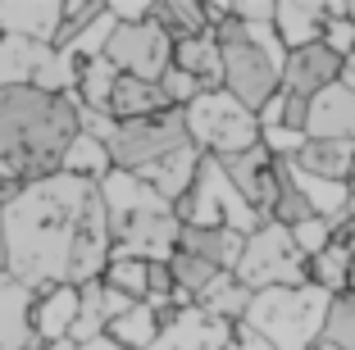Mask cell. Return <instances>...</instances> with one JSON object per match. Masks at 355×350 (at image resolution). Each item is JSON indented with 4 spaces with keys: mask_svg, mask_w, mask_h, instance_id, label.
<instances>
[{
    "mask_svg": "<svg viewBox=\"0 0 355 350\" xmlns=\"http://www.w3.org/2000/svg\"><path fill=\"white\" fill-rule=\"evenodd\" d=\"M168 100L164 91H159L155 82H141V78H123L119 73L114 91H110V105H105V114L114 119V123H132V119H150V114H164Z\"/></svg>",
    "mask_w": 355,
    "mask_h": 350,
    "instance_id": "23",
    "label": "cell"
},
{
    "mask_svg": "<svg viewBox=\"0 0 355 350\" xmlns=\"http://www.w3.org/2000/svg\"><path fill=\"white\" fill-rule=\"evenodd\" d=\"M51 46H32V42H14V37H0V91L5 87H28L37 64L46 60Z\"/></svg>",
    "mask_w": 355,
    "mask_h": 350,
    "instance_id": "28",
    "label": "cell"
},
{
    "mask_svg": "<svg viewBox=\"0 0 355 350\" xmlns=\"http://www.w3.org/2000/svg\"><path fill=\"white\" fill-rule=\"evenodd\" d=\"M346 291H355V250H351V278H346Z\"/></svg>",
    "mask_w": 355,
    "mask_h": 350,
    "instance_id": "46",
    "label": "cell"
},
{
    "mask_svg": "<svg viewBox=\"0 0 355 350\" xmlns=\"http://www.w3.org/2000/svg\"><path fill=\"white\" fill-rule=\"evenodd\" d=\"M182 146H191L182 110H164V114H150V119L114 123L105 150H110V168H119V173H146V168H155L159 159H168Z\"/></svg>",
    "mask_w": 355,
    "mask_h": 350,
    "instance_id": "9",
    "label": "cell"
},
{
    "mask_svg": "<svg viewBox=\"0 0 355 350\" xmlns=\"http://www.w3.org/2000/svg\"><path fill=\"white\" fill-rule=\"evenodd\" d=\"M0 268H5V246H0Z\"/></svg>",
    "mask_w": 355,
    "mask_h": 350,
    "instance_id": "48",
    "label": "cell"
},
{
    "mask_svg": "<svg viewBox=\"0 0 355 350\" xmlns=\"http://www.w3.org/2000/svg\"><path fill=\"white\" fill-rule=\"evenodd\" d=\"M96 182L69 173H51L42 182L19 186L0 205V246H5V273L32 296L51 287H69L73 241L83 209Z\"/></svg>",
    "mask_w": 355,
    "mask_h": 350,
    "instance_id": "1",
    "label": "cell"
},
{
    "mask_svg": "<svg viewBox=\"0 0 355 350\" xmlns=\"http://www.w3.org/2000/svg\"><path fill=\"white\" fill-rule=\"evenodd\" d=\"M105 328H110V314H105V287H101V278H96V282H83V287H78V319H73L69 341H73V346H83V341L105 337Z\"/></svg>",
    "mask_w": 355,
    "mask_h": 350,
    "instance_id": "31",
    "label": "cell"
},
{
    "mask_svg": "<svg viewBox=\"0 0 355 350\" xmlns=\"http://www.w3.org/2000/svg\"><path fill=\"white\" fill-rule=\"evenodd\" d=\"M110 223V255H132L146 264H164L178 246V214L168 200H159L137 173H110L96 182Z\"/></svg>",
    "mask_w": 355,
    "mask_h": 350,
    "instance_id": "3",
    "label": "cell"
},
{
    "mask_svg": "<svg viewBox=\"0 0 355 350\" xmlns=\"http://www.w3.org/2000/svg\"><path fill=\"white\" fill-rule=\"evenodd\" d=\"M32 341V291L0 268V350H28Z\"/></svg>",
    "mask_w": 355,
    "mask_h": 350,
    "instance_id": "18",
    "label": "cell"
},
{
    "mask_svg": "<svg viewBox=\"0 0 355 350\" xmlns=\"http://www.w3.org/2000/svg\"><path fill=\"white\" fill-rule=\"evenodd\" d=\"M305 110H310V100H301V96H292V91H282V123L278 128L305 132Z\"/></svg>",
    "mask_w": 355,
    "mask_h": 350,
    "instance_id": "42",
    "label": "cell"
},
{
    "mask_svg": "<svg viewBox=\"0 0 355 350\" xmlns=\"http://www.w3.org/2000/svg\"><path fill=\"white\" fill-rule=\"evenodd\" d=\"M105 64L123 78H141V82H159V73L173 64V42L164 37V28L150 19L141 23H114L110 42H105Z\"/></svg>",
    "mask_w": 355,
    "mask_h": 350,
    "instance_id": "10",
    "label": "cell"
},
{
    "mask_svg": "<svg viewBox=\"0 0 355 350\" xmlns=\"http://www.w3.org/2000/svg\"><path fill=\"white\" fill-rule=\"evenodd\" d=\"M101 282H105L110 291H119V296H128V300H146V259L110 255V264H105Z\"/></svg>",
    "mask_w": 355,
    "mask_h": 350,
    "instance_id": "34",
    "label": "cell"
},
{
    "mask_svg": "<svg viewBox=\"0 0 355 350\" xmlns=\"http://www.w3.org/2000/svg\"><path fill=\"white\" fill-rule=\"evenodd\" d=\"M28 350H42V346H28Z\"/></svg>",
    "mask_w": 355,
    "mask_h": 350,
    "instance_id": "49",
    "label": "cell"
},
{
    "mask_svg": "<svg viewBox=\"0 0 355 350\" xmlns=\"http://www.w3.org/2000/svg\"><path fill=\"white\" fill-rule=\"evenodd\" d=\"M287 173H292L296 191L305 196V205H310L314 218H328V223L346 218V182H324V177H310V173H301V168H292V159H287Z\"/></svg>",
    "mask_w": 355,
    "mask_h": 350,
    "instance_id": "26",
    "label": "cell"
},
{
    "mask_svg": "<svg viewBox=\"0 0 355 350\" xmlns=\"http://www.w3.org/2000/svg\"><path fill=\"white\" fill-rule=\"evenodd\" d=\"M182 123H187V141L200 155H214V159H228L260 146V123L246 105H237L228 91H200L196 100L182 110Z\"/></svg>",
    "mask_w": 355,
    "mask_h": 350,
    "instance_id": "7",
    "label": "cell"
},
{
    "mask_svg": "<svg viewBox=\"0 0 355 350\" xmlns=\"http://www.w3.org/2000/svg\"><path fill=\"white\" fill-rule=\"evenodd\" d=\"M305 264L310 259L292 246V232L278 223H260L251 237L241 241V259L232 268V278L251 291H269V287H305Z\"/></svg>",
    "mask_w": 355,
    "mask_h": 350,
    "instance_id": "8",
    "label": "cell"
},
{
    "mask_svg": "<svg viewBox=\"0 0 355 350\" xmlns=\"http://www.w3.org/2000/svg\"><path fill=\"white\" fill-rule=\"evenodd\" d=\"M228 19H237V23H273V0H237V5H228Z\"/></svg>",
    "mask_w": 355,
    "mask_h": 350,
    "instance_id": "41",
    "label": "cell"
},
{
    "mask_svg": "<svg viewBox=\"0 0 355 350\" xmlns=\"http://www.w3.org/2000/svg\"><path fill=\"white\" fill-rule=\"evenodd\" d=\"M110 32H114V14L101 10V14H96V19L73 37V42L64 46V51L73 55V60H83V64H87V60H101V55H105V42H110Z\"/></svg>",
    "mask_w": 355,
    "mask_h": 350,
    "instance_id": "35",
    "label": "cell"
},
{
    "mask_svg": "<svg viewBox=\"0 0 355 350\" xmlns=\"http://www.w3.org/2000/svg\"><path fill=\"white\" fill-rule=\"evenodd\" d=\"M324 5L319 0H273V32H278L282 51H301L314 46L324 32Z\"/></svg>",
    "mask_w": 355,
    "mask_h": 350,
    "instance_id": "17",
    "label": "cell"
},
{
    "mask_svg": "<svg viewBox=\"0 0 355 350\" xmlns=\"http://www.w3.org/2000/svg\"><path fill=\"white\" fill-rule=\"evenodd\" d=\"M178 223L182 227H228L237 237H251L255 227L264 223L246 200L237 196V186L228 182V173L219 168V159L200 155L196 177H191V191L173 205Z\"/></svg>",
    "mask_w": 355,
    "mask_h": 350,
    "instance_id": "6",
    "label": "cell"
},
{
    "mask_svg": "<svg viewBox=\"0 0 355 350\" xmlns=\"http://www.w3.org/2000/svg\"><path fill=\"white\" fill-rule=\"evenodd\" d=\"M150 23L164 28L168 42H187V37H205L209 32L205 5H191V0H159V5H150Z\"/></svg>",
    "mask_w": 355,
    "mask_h": 350,
    "instance_id": "27",
    "label": "cell"
},
{
    "mask_svg": "<svg viewBox=\"0 0 355 350\" xmlns=\"http://www.w3.org/2000/svg\"><path fill=\"white\" fill-rule=\"evenodd\" d=\"M60 173L83 177V182H101V177L110 173V150H105L96 137L78 132L73 141H69V150H64V159H60Z\"/></svg>",
    "mask_w": 355,
    "mask_h": 350,
    "instance_id": "30",
    "label": "cell"
},
{
    "mask_svg": "<svg viewBox=\"0 0 355 350\" xmlns=\"http://www.w3.org/2000/svg\"><path fill=\"white\" fill-rule=\"evenodd\" d=\"M214 42H219V60H223V91L246 110H260L269 96L282 91V51L273 23H237L223 19L214 23Z\"/></svg>",
    "mask_w": 355,
    "mask_h": 350,
    "instance_id": "4",
    "label": "cell"
},
{
    "mask_svg": "<svg viewBox=\"0 0 355 350\" xmlns=\"http://www.w3.org/2000/svg\"><path fill=\"white\" fill-rule=\"evenodd\" d=\"M246 305H251V291L241 287L232 273H219V278H214V282H209V287L196 296V309H200V314L228 323V328H237V323H241Z\"/></svg>",
    "mask_w": 355,
    "mask_h": 350,
    "instance_id": "25",
    "label": "cell"
},
{
    "mask_svg": "<svg viewBox=\"0 0 355 350\" xmlns=\"http://www.w3.org/2000/svg\"><path fill=\"white\" fill-rule=\"evenodd\" d=\"M159 91H164V100H168V110H187L191 100H196L200 96V87H196V78H187V73L182 69H173V64H168L164 73H159Z\"/></svg>",
    "mask_w": 355,
    "mask_h": 350,
    "instance_id": "37",
    "label": "cell"
},
{
    "mask_svg": "<svg viewBox=\"0 0 355 350\" xmlns=\"http://www.w3.org/2000/svg\"><path fill=\"white\" fill-rule=\"evenodd\" d=\"M223 350H273V346H264V341L255 337V332H246V328L237 323V328H232V337H228V346H223Z\"/></svg>",
    "mask_w": 355,
    "mask_h": 350,
    "instance_id": "43",
    "label": "cell"
},
{
    "mask_svg": "<svg viewBox=\"0 0 355 350\" xmlns=\"http://www.w3.org/2000/svg\"><path fill=\"white\" fill-rule=\"evenodd\" d=\"M228 337H232L228 323L209 319V314H200V309L191 305V309L168 314L150 350H223V346H228Z\"/></svg>",
    "mask_w": 355,
    "mask_h": 350,
    "instance_id": "14",
    "label": "cell"
},
{
    "mask_svg": "<svg viewBox=\"0 0 355 350\" xmlns=\"http://www.w3.org/2000/svg\"><path fill=\"white\" fill-rule=\"evenodd\" d=\"M101 10H105V5H96V0H83V5H64V14H60V32H55V46H51V51H64V46L73 42V37H78V32H83Z\"/></svg>",
    "mask_w": 355,
    "mask_h": 350,
    "instance_id": "36",
    "label": "cell"
},
{
    "mask_svg": "<svg viewBox=\"0 0 355 350\" xmlns=\"http://www.w3.org/2000/svg\"><path fill=\"white\" fill-rule=\"evenodd\" d=\"M78 137V100L37 87L0 91V164L19 186L60 173V159Z\"/></svg>",
    "mask_w": 355,
    "mask_h": 350,
    "instance_id": "2",
    "label": "cell"
},
{
    "mask_svg": "<svg viewBox=\"0 0 355 350\" xmlns=\"http://www.w3.org/2000/svg\"><path fill=\"white\" fill-rule=\"evenodd\" d=\"M159 309L155 305H146V300H137V305H128L119 319H110V328H105V337L114 341V346H123V350H150L155 346V337H159Z\"/></svg>",
    "mask_w": 355,
    "mask_h": 350,
    "instance_id": "24",
    "label": "cell"
},
{
    "mask_svg": "<svg viewBox=\"0 0 355 350\" xmlns=\"http://www.w3.org/2000/svg\"><path fill=\"white\" fill-rule=\"evenodd\" d=\"M337 73H342V60L324 42L301 46V51H287V60H282V91L310 100V96H319L324 87L337 82Z\"/></svg>",
    "mask_w": 355,
    "mask_h": 350,
    "instance_id": "13",
    "label": "cell"
},
{
    "mask_svg": "<svg viewBox=\"0 0 355 350\" xmlns=\"http://www.w3.org/2000/svg\"><path fill=\"white\" fill-rule=\"evenodd\" d=\"M173 69H182L187 78H196L200 91H223V60H219L214 32H205V37H187V42H173Z\"/></svg>",
    "mask_w": 355,
    "mask_h": 350,
    "instance_id": "21",
    "label": "cell"
},
{
    "mask_svg": "<svg viewBox=\"0 0 355 350\" xmlns=\"http://www.w3.org/2000/svg\"><path fill=\"white\" fill-rule=\"evenodd\" d=\"M114 82H119V73L110 69L105 60H87V64H83V73H78V91H73L78 110H96V114H105Z\"/></svg>",
    "mask_w": 355,
    "mask_h": 350,
    "instance_id": "32",
    "label": "cell"
},
{
    "mask_svg": "<svg viewBox=\"0 0 355 350\" xmlns=\"http://www.w3.org/2000/svg\"><path fill=\"white\" fill-rule=\"evenodd\" d=\"M310 350H333V346H324V341H319V346H310Z\"/></svg>",
    "mask_w": 355,
    "mask_h": 350,
    "instance_id": "47",
    "label": "cell"
},
{
    "mask_svg": "<svg viewBox=\"0 0 355 350\" xmlns=\"http://www.w3.org/2000/svg\"><path fill=\"white\" fill-rule=\"evenodd\" d=\"M292 168L310 177H324V182H351L355 177V141H310L292 155Z\"/></svg>",
    "mask_w": 355,
    "mask_h": 350,
    "instance_id": "20",
    "label": "cell"
},
{
    "mask_svg": "<svg viewBox=\"0 0 355 350\" xmlns=\"http://www.w3.org/2000/svg\"><path fill=\"white\" fill-rule=\"evenodd\" d=\"M305 278H310V287L324 291V296H342L346 278H351V250L337 246V241H328V246L305 264Z\"/></svg>",
    "mask_w": 355,
    "mask_h": 350,
    "instance_id": "29",
    "label": "cell"
},
{
    "mask_svg": "<svg viewBox=\"0 0 355 350\" xmlns=\"http://www.w3.org/2000/svg\"><path fill=\"white\" fill-rule=\"evenodd\" d=\"M260 146L273 155V159H292V155L305 146V132H292V128H264Z\"/></svg>",
    "mask_w": 355,
    "mask_h": 350,
    "instance_id": "40",
    "label": "cell"
},
{
    "mask_svg": "<svg viewBox=\"0 0 355 350\" xmlns=\"http://www.w3.org/2000/svg\"><path fill=\"white\" fill-rule=\"evenodd\" d=\"M73 319H78V287H51L32 296V341L37 346L69 341Z\"/></svg>",
    "mask_w": 355,
    "mask_h": 350,
    "instance_id": "16",
    "label": "cell"
},
{
    "mask_svg": "<svg viewBox=\"0 0 355 350\" xmlns=\"http://www.w3.org/2000/svg\"><path fill=\"white\" fill-rule=\"evenodd\" d=\"M337 82H342L346 91L355 96V55H351V60H342V73H337Z\"/></svg>",
    "mask_w": 355,
    "mask_h": 350,
    "instance_id": "45",
    "label": "cell"
},
{
    "mask_svg": "<svg viewBox=\"0 0 355 350\" xmlns=\"http://www.w3.org/2000/svg\"><path fill=\"white\" fill-rule=\"evenodd\" d=\"M287 232H292V246L301 250L305 259H314L328 241H333V223H328V218H305V223L287 227Z\"/></svg>",
    "mask_w": 355,
    "mask_h": 350,
    "instance_id": "38",
    "label": "cell"
},
{
    "mask_svg": "<svg viewBox=\"0 0 355 350\" xmlns=\"http://www.w3.org/2000/svg\"><path fill=\"white\" fill-rule=\"evenodd\" d=\"M319 341L333 350H355V291H342V296L328 300V314H324V332Z\"/></svg>",
    "mask_w": 355,
    "mask_h": 350,
    "instance_id": "33",
    "label": "cell"
},
{
    "mask_svg": "<svg viewBox=\"0 0 355 350\" xmlns=\"http://www.w3.org/2000/svg\"><path fill=\"white\" fill-rule=\"evenodd\" d=\"M241 241L237 232L228 227H178V246L173 250H187V255L205 259L209 268H219V273H232L241 259Z\"/></svg>",
    "mask_w": 355,
    "mask_h": 350,
    "instance_id": "19",
    "label": "cell"
},
{
    "mask_svg": "<svg viewBox=\"0 0 355 350\" xmlns=\"http://www.w3.org/2000/svg\"><path fill=\"white\" fill-rule=\"evenodd\" d=\"M209 159H214V155H209ZM219 168L228 173V182L237 186V196L260 218H269V205H273V196H278V159H273L264 146H251V150L219 159Z\"/></svg>",
    "mask_w": 355,
    "mask_h": 350,
    "instance_id": "11",
    "label": "cell"
},
{
    "mask_svg": "<svg viewBox=\"0 0 355 350\" xmlns=\"http://www.w3.org/2000/svg\"><path fill=\"white\" fill-rule=\"evenodd\" d=\"M196 164H200V150H196V146H182V150H173L168 159H159L155 168H146V173H137V177H141V182H146L159 200L178 205V200H182V196L191 191Z\"/></svg>",
    "mask_w": 355,
    "mask_h": 350,
    "instance_id": "22",
    "label": "cell"
},
{
    "mask_svg": "<svg viewBox=\"0 0 355 350\" xmlns=\"http://www.w3.org/2000/svg\"><path fill=\"white\" fill-rule=\"evenodd\" d=\"M319 42L337 55V60H351L355 55V23L346 19H324V32H319Z\"/></svg>",
    "mask_w": 355,
    "mask_h": 350,
    "instance_id": "39",
    "label": "cell"
},
{
    "mask_svg": "<svg viewBox=\"0 0 355 350\" xmlns=\"http://www.w3.org/2000/svg\"><path fill=\"white\" fill-rule=\"evenodd\" d=\"M42 350H123V346H114L110 337H96V341H83V346H73V341H55V346H42Z\"/></svg>",
    "mask_w": 355,
    "mask_h": 350,
    "instance_id": "44",
    "label": "cell"
},
{
    "mask_svg": "<svg viewBox=\"0 0 355 350\" xmlns=\"http://www.w3.org/2000/svg\"><path fill=\"white\" fill-rule=\"evenodd\" d=\"M328 300L319 287H269L255 291L246 314H241V328L255 332L264 346L273 350H310L319 346V332H324V314Z\"/></svg>",
    "mask_w": 355,
    "mask_h": 350,
    "instance_id": "5",
    "label": "cell"
},
{
    "mask_svg": "<svg viewBox=\"0 0 355 350\" xmlns=\"http://www.w3.org/2000/svg\"><path fill=\"white\" fill-rule=\"evenodd\" d=\"M60 14H64L60 0H0V37L32 42V46H55Z\"/></svg>",
    "mask_w": 355,
    "mask_h": 350,
    "instance_id": "12",
    "label": "cell"
},
{
    "mask_svg": "<svg viewBox=\"0 0 355 350\" xmlns=\"http://www.w3.org/2000/svg\"><path fill=\"white\" fill-rule=\"evenodd\" d=\"M305 137L310 141H355V96L342 82L310 96L305 110Z\"/></svg>",
    "mask_w": 355,
    "mask_h": 350,
    "instance_id": "15",
    "label": "cell"
}]
</instances>
